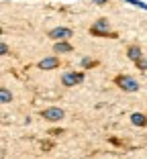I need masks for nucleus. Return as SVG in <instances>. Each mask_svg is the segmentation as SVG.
Masks as SVG:
<instances>
[{"mask_svg": "<svg viewBox=\"0 0 147 159\" xmlns=\"http://www.w3.org/2000/svg\"><path fill=\"white\" fill-rule=\"evenodd\" d=\"M0 51H2V55H6V53H8V47H6V43H2V45H0Z\"/></svg>", "mask_w": 147, "mask_h": 159, "instance_id": "obj_13", "label": "nucleus"}, {"mask_svg": "<svg viewBox=\"0 0 147 159\" xmlns=\"http://www.w3.org/2000/svg\"><path fill=\"white\" fill-rule=\"evenodd\" d=\"M41 116L45 118V120H62V118L66 116V112H63L62 108H45L41 112Z\"/></svg>", "mask_w": 147, "mask_h": 159, "instance_id": "obj_3", "label": "nucleus"}, {"mask_svg": "<svg viewBox=\"0 0 147 159\" xmlns=\"http://www.w3.org/2000/svg\"><path fill=\"white\" fill-rule=\"evenodd\" d=\"M84 80V74H76V71H67V74H63L62 82L63 86H76L78 82H82Z\"/></svg>", "mask_w": 147, "mask_h": 159, "instance_id": "obj_5", "label": "nucleus"}, {"mask_svg": "<svg viewBox=\"0 0 147 159\" xmlns=\"http://www.w3.org/2000/svg\"><path fill=\"white\" fill-rule=\"evenodd\" d=\"M37 66H39V70H53V67L59 66V57L49 55V57H45V59H41Z\"/></svg>", "mask_w": 147, "mask_h": 159, "instance_id": "obj_6", "label": "nucleus"}, {"mask_svg": "<svg viewBox=\"0 0 147 159\" xmlns=\"http://www.w3.org/2000/svg\"><path fill=\"white\" fill-rule=\"evenodd\" d=\"M0 100H2V104H8L10 100H12V94H10L6 88H2L0 90Z\"/></svg>", "mask_w": 147, "mask_h": 159, "instance_id": "obj_10", "label": "nucleus"}, {"mask_svg": "<svg viewBox=\"0 0 147 159\" xmlns=\"http://www.w3.org/2000/svg\"><path fill=\"white\" fill-rule=\"evenodd\" d=\"M92 2H96V4H106V0H92Z\"/></svg>", "mask_w": 147, "mask_h": 159, "instance_id": "obj_15", "label": "nucleus"}, {"mask_svg": "<svg viewBox=\"0 0 147 159\" xmlns=\"http://www.w3.org/2000/svg\"><path fill=\"white\" fill-rule=\"evenodd\" d=\"M90 31H92V35H108L110 33V23L106 19H100L92 25Z\"/></svg>", "mask_w": 147, "mask_h": 159, "instance_id": "obj_2", "label": "nucleus"}, {"mask_svg": "<svg viewBox=\"0 0 147 159\" xmlns=\"http://www.w3.org/2000/svg\"><path fill=\"white\" fill-rule=\"evenodd\" d=\"M82 66H86V67H88V66H94V61H90V59H82Z\"/></svg>", "mask_w": 147, "mask_h": 159, "instance_id": "obj_14", "label": "nucleus"}, {"mask_svg": "<svg viewBox=\"0 0 147 159\" xmlns=\"http://www.w3.org/2000/svg\"><path fill=\"white\" fill-rule=\"evenodd\" d=\"M127 55H129V59L139 61V59H141V47H139V45H131V47H129V51H127Z\"/></svg>", "mask_w": 147, "mask_h": 159, "instance_id": "obj_7", "label": "nucleus"}, {"mask_svg": "<svg viewBox=\"0 0 147 159\" xmlns=\"http://www.w3.org/2000/svg\"><path fill=\"white\" fill-rule=\"evenodd\" d=\"M114 82H117V86H119L121 90H125V92H137L139 90V82L135 78H131V75H119Z\"/></svg>", "mask_w": 147, "mask_h": 159, "instance_id": "obj_1", "label": "nucleus"}, {"mask_svg": "<svg viewBox=\"0 0 147 159\" xmlns=\"http://www.w3.org/2000/svg\"><path fill=\"white\" fill-rule=\"evenodd\" d=\"M135 63H137V67H139V70H147V57H141V59H139V61H135Z\"/></svg>", "mask_w": 147, "mask_h": 159, "instance_id": "obj_11", "label": "nucleus"}, {"mask_svg": "<svg viewBox=\"0 0 147 159\" xmlns=\"http://www.w3.org/2000/svg\"><path fill=\"white\" fill-rule=\"evenodd\" d=\"M53 51H55V53H70L71 51V45H70V43H66V41H57L55 45H53Z\"/></svg>", "mask_w": 147, "mask_h": 159, "instance_id": "obj_9", "label": "nucleus"}, {"mask_svg": "<svg viewBox=\"0 0 147 159\" xmlns=\"http://www.w3.org/2000/svg\"><path fill=\"white\" fill-rule=\"evenodd\" d=\"M125 2H131V4L139 6V8H145L147 10V4H145V2H141V0H125Z\"/></svg>", "mask_w": 147, "mask_h": 159, "instance_id": "obj_12", "label": "nucleus"}, {"mask_svg": "<svg viewBox=\"0 0 147 159\" xmlns=\"http://www.w3.org/2000/svg\"><path fill=\"white\" fill-rule=\"evenodd\" d=\"M131 122H133L135 126H145L147 118H145V114H141V112H133L131 114Z\"/></svg>", "mask_w": 147, "mask_h": 159, "instance_id": "obj_8", "label": "nucleus"}, {"mask_svg": "<svg viewBox=\"0 0 147 159\" xmlns=\"http://www.w3.org/2000/svg\"><path fill=\"white\" fill-rule=\"evenodd\" d=\"M49 37L51 39H59V41H66V39H71V31L66 27H57L53 31H49Z\"/></svg>", "mask_w": 147, "mask_h": 159, "instance_id": "obj_4", "label": "nucleus"}]
</instances>
